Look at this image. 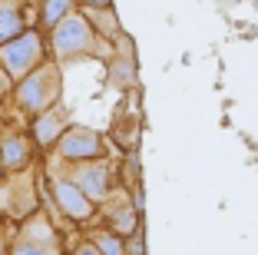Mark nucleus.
Wrapping results in <instances>:
<instances>
[{
    "mask_svg": "<svg viewBox=\"0 0 258 255\" xmlns=\"http://www.w3.org/2000/svg\"><path fill=\"white\" fill-rule=\"evenodd\" d=\"M60 96V70L53 63H43V67H33L27 76H20V86H17V103L30 113H40Z\"/></svg>",
    "mask_w": 258,
    "mask_h": 255,
    "instance_id": "nucleus-1",
    "label": "nucleus"
},
{
    "mask_svg": "<svg viewBox=\"0 0 258 255\" xmlns=\"http://www.w3.org/2000/svg\"><path fill=\"white\" fill-rule=\"evenodd\" d=\"M40 60H43V40L33 30H20L7 43H0V67L7 70L14 80L27 76Z\"/></svg>",
    "mask_w": 258,
    "mask_h": 255,
    "instance_id": "nucleus-2",
    "label": "nucleus"
},
{
    "mask_svg": "<svg viewBox=\"0 0 258 255\" xmlns=\"http://www.w3.org/2000/svg\"><path fill=\"white\" fill-rule=\"evenodd\" d=\"M53 50L56 57H76V53H93L96 50V30L90 20L80 14H63L53 23Z\"/></svg>",
    "mask_w": 258,
    "mask_h": 255,
    "instance_id": "nucleus-3",
    "label": "nucleus"
},
{
    "mask_svg": "<svg viewBox=\"0 0 258 255\" xmlns=\"http://www.w3.org/2000/svg\"><path fill=\"white\" fill-rule=\"evenodd\" d=\"M56 149H60L63 159L80 163V159H96L99 152H103V143H99V136L86 126H70V129L63 126V133L56 136Z\"/></svg>",
    "mask_w": 258,
    "mask_h": 255,
    "instance_id": "nucleus-4",
    "label": "nucleus"
},
{
    "mask_svg": "<svg viewBox=\"0 0 258 255\" xmlns=\"http://www.w3.org/2000/svg\"><path fill=\"white\" fill-rule=\"evenodd\" d=\"M14 252H17V255H33V252H60V239H56V232L50 229V222H46L43 216H33L30 222L23 225L20 239L14 242Z\"/></svg>",
    "mask_w": 258,
    "mask_h": 255,
    "instance_id": "nucleus-5",
    "label": "nucleus"
},
{
    "mask_svg": "<svg viewBox=\"0 0 258 255\" xmlns=\"http://www.w3.org/2000/svg\"><path fill=\"white\" fill-rule=\"evenodd\" d=\"M53 195H56V206L67 212V219H73V222H90L93 219V209H96V206H93V199L76 186L73 179H56Z\"/></svg>",
    "mask_w": 258,
    "mask_h": 255,
    "instance_id": "nucleus-6",
    "label": "nucleus"
},
{
    "mask_svg": "<svg viewBox=\"0 0 258 255\" xmlns=\"http://www.w3.org/2000/svg\"><path fill=\"white\" fill-rule=\"evenodd\" d=\"M80 163H83V166H76L70 179L83 189L93 202H96V199H106V195H109V166L103 163L99 156H96V163H93V159H90V163L80 159Z\"/></svg>",
    "mask_w": 258,
    "mask_h": 255,
    "instance_id": "nucleus-7",
    "label": "nucleus"
},
{
    "mask_svg": "<svg viewBox=\"0 0 258 255\" xmlns=\"http://www.w3.org/2000/svg\"><path fill=\"white\" fill-rule=\"evenodd\" d=\"M63 126H67L63 110H40L37 123H33V139H37L40 146H53L56 136L63 133Z\"/></svg>",
    "mask_w": 258,
    "mask_h": 255,
    "instance_id": "nucleus-8",
    "label": "nucleus"
},
{
    "mask_svg": "<svg viewBox=\"0 0 258 255\" xmlns=\"http://www.w3.org/2000/svg\"><path fill=\"white\" fill-rule=\"evenodd\" d=\"M0 159H4V169H23L30 163V146L23 136H4L0 139Z\"/></svg>",
    "mask_w": 258,
    "mask_h": 255,
    "instance_id": "nucleus-9",
    "label": "nucleus"
},
{
    "mask_svg": "<svg viewBox=\"0 0 258 255\" xmlns=\"http://www.w3.org/2000/svg\"><path fill=\"white\" fill-rule=\"evenodd\" d=\"M20 30H23V20H20V10L14 7V0H0V43H7Z\"/></svg>",
    "mask_w": 258,
    "mask_h": 255,
    "instance_id": "nucleus-10",
    "label": "nucleus"
},
{
    "mask_svg": "<svg viewBox=\"0 0 258 255\" xmlns=\"http://www.w3.org/2000/svg\"><path fill=\"white\" fill-rule=\"evenodd\" d=\"M139 229V209L133 206V209H116L113 216H109V232L116 235H133Z\"/></svg>",
    "mask_w": 258,
    "mask_h": 255,
    "instance_id": "nucleus-11",
    "label": "nucleus"
},
{
    "mask_svg": "<svg viewBox=\"0 0 258 255\" xmlns=\"http://www.w3.org/2000/svg\"><path fill=\"white\" fill-rule=\"evenodd\" d=\"M70 10H73L70 0H43V14H40V20H43V27H53V23L60 20L63 14H70Z\"/></svg>",
    "mask_w": 258,
    "mask_h": 255,
    "instance_id": "nucleus-12",
    "label": "nucleus"
},
{
    "mask_svg": "<svg viewBox=\"0 0 258 255\" xmlns=\"http://www.w3.org/2000/svg\"><path fill=\"white\" fill-rule=\"evenodd\" d=\"M93 245H96V252H106V255H119L126 252V245H122V235L109 232V235H96L93 239Z\"/></svg>",
    "mask_w": 258,
    "mask_h": 255,
    "instance_id": "nucleus-13",
    "label": "nucleus"
},
{
    "mask_svg": "<svg viewBox=\"0 0 258 255\" xmlns=\"http://www.w3.org/2000/svg\"><path fill=\"white\" fill-rule=\"evenodd\" d=\"M0 252H4V232H0Z\"/></svg>",
    "mask_w": 258,
    "mask_h": 255,
    "instance_id": "nucleus-14",
    "label": "nucleus"
},
{
    "mask_svg": "<svg viewBox=\"0 0 258 255\" xmlns=\"http://www.w3.org/2000/svg\"><path fill=\"white\" fill-rule=\"evenodd\" d=\"M0 173H4V159H0Z\"/></svg>",
    "mask_w": 258,
    "mask_h": 255,
    "instance_id": "nucleus-15",
    "label": "nucleus"
}]
</instances>
